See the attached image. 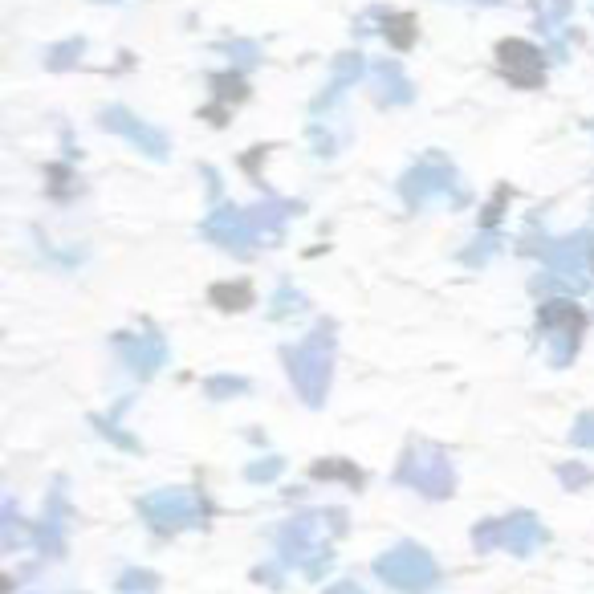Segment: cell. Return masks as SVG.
I'll use <instances>...</instances> for the list:
<instances>
[{"label":"cell","instance_id":"15","mask_svg":"<svg viewBox=\"0 0 594 594\" xmlns=\"http://www.w3.org/2000/svg\"><path fill=\"white\" fill-rule=\"evenodd\" d=\"M212 302L220 310H245L253 302V293H249V285H216L212 289Z\"/></svg>","mask_w":594,"mask_h":594},{"label":"cell","instance_id":"5","mask_svg":"<svg viewBox=\"0 0 594 594\" xmlns=\"http://www.w3.org/2000/svg\"><path fill=\"white\" fill-rule=\"evenodd\" d=\"M546 261L570 285H586L590 273H594V232H574V236H566V241H554L546 249Z\"/></svg>","mask_w":594,"mask_h":594},{"label":"cell","instance_id":"8","mask_svg":"<svg viewBox=\"0 0 594 594\" xmlns=\"http://www.w3.org/2000/svg\"><path fill=\"white\" fill-rule=\"evenodd\" d=\"M118 350H123V363L139 375V379H151L163 363H167V342L159 330H143L135 338H118Z\"/></svg>","mask_w":594,"mask_h":594},{"label":"cell","instance_id":"21","mask_svg":"<svg viewBox=\"0 0 594 594\" xmlns=\"http://www.w3.org/2000/svg\"><path fill=\"white\" fill-rule=\"evenodd\" d=\"M574 440L594 448V415H582V420H578V428H574Z\"/></svg>","mask_w":594,"mask_h":594},{"label":"cell","instance_id":"20","mask_svg":"<svg viewBox=\"0 0 594 594\" xmlns=\"http://www.w3.org/2000/svg\"><path fill=\"white\" fill-rule=\"evenodd\" d=\"M245 391V379H212L208 383V395H236Z\"/></svg>","mask_w":594,"mask_h":594},{"label":"cell","instance_id":"12","mask_svg":"<svg viewBox=\"0 0 594 594\" xmlns=\"http://www.w3.org/2000/svg\"><path fill=\"white\" fill-rule=\"evenodd\" d=\"M293 212H297V204H289V200H265L261 208L249 212V220H253V228H257L261 241H273V236L281 232V224H285Z\"/></svg>","mask_w":594,"mask_h":594},{"label":"cell","instance_id":"2","mask_svg":"<svg viewBox=\"0 0 594 594\" xmlns=\"http://www.w3.org/2000/svg\"><path fill=\"white\" fill-rule=\"evenodd\" d=\"M399 196L407 200V208H428L436 200H444V204H464L468 200L460 180H456V171H452V163H444L440 155L415 163L399 180Z\"/></svg>","mask_w":594,"mask_h":594},{"label":"cell","instance_id":"23","mask_svg":"<svg viewBox=\"0 0 594 594\" xmlns=\"http://www.w3.org/2000/svg\"><path fill=\"white\" fill-rule=\"evenodd\" d=\"M489 5H493V0H489Z\"/></svg>","mask_w":594,"mask_h":594},{"label":"cell","instance_id":"14","mask_svg":"<svg viewBox=\"0 0 594 594\" xmlns=\"http://www.w3.org/2000/svg\"><path fill=\"white\" fill-rule=\"evenodd\" d=\"M383 33H387V41H391L395 49H411V45H415V17H407V13L387 17V21H383Z\"/></svg>","mask_w":594,"mask_h":594},{"label":"cell","instance_id":"18","mask_svg":"<svg viewBox=\"0 0 594 594\" xmlns=\"http://www.w3.org/2000/svg\"><path fill=\"white\" fill-rule=\"evenodd\" d=\"M212 90L220 102H236V98H245V82L236 78V74H216L212 78Z\"/></svg>","mask_w":594,"mask_h":594},{"label":"cell","instance_id":"16","mask_svg":"<svg viewBox=\"0 0 594 594\" xmlns=\"http://www.w3.org/2000/svg\"><path fill=\"white\" fill-rule=\"evenodd\" d=\"M302 310H306V297L297 293V289H289V285H281V289H277V297H273V318L302 314Z\"/></svg>","mask_w":594,"mask_h":594},{"label":"cell","instance_id":"3","mask_svg":"<svg viewBox=\"0 0 594 594\" xmlns=\"http://www.w3.org/2000/svg\"><path fill=\"white\" fill-rule=\"evenodd\" d=\"M542 330L550 334V350H554L550 359H554L558 367H566V363L574 359L582 334H586V310L574 306V302H566V297H558V302H550V306L542 310Z\"/></svg>","mask_w":594,"mask_h":594},{"label":"cell","instance_id":"19","mask_svg":"<svg viewBox=\"0 0 594 594\" xmlns=\"http://www.w3.org/2000/svg\"><path fill=\"white\" fill-rule=\"evenodd\" d=\"M224 53L232 57L236 66H253V62H261V49H257L253 41H232V45H224Z\"/></svg>","mask_w":594,"mask_h":594},{"label":"cell","instance_id":"17","mask_svg":"<svg viewBox=\"0 0 594 594\" xmlns=\"http://www.w3.org/2000/svg\"><path fill=\"white\" fill-rule=\"evenodd\" d=\"M82 37H74L70 45H57V49H49V70H66V66H74L78 57H82Z\"/></svg>","mask_w":594,"mask_h":594},{"label":"cell","instance_id":"11","mask_svg":"<svg viewBox=\"0 0 594 594\" xmlns=\"http://www.w3.org/2000/svg\"><path fill=\"white\" fill-rule=\"evenodd\" d=\"M371 82H375V94H379V102H411V82L403 78V70H399V62H379L375 70H371Z\"/></svg>","mask_w":594,"mask_h":594},{"label":"cell","instance_id":"7","mask_svg":"<svg viewBox=\"0 0 594 594\" xmlns=\"http://www.w3.org/2000/svg\"><path fill=\"white\" fill-rule=\"evenodd\" d=\"M102 127H110V131H118L123 139H131L147 159H167V151H171V143H167V135L159 127L139 123V118L131 110H123V106H106L102 110Z\"/></svg>","mask_w":594,"mask_h":594},{"label":"cell","instance_id":"4","mask_svg":"<svg viewBox=\"0 0 594 594\" xmlns=\"http://www.w3.org/2000/svg\"><path fill=\"white\" fill-rule=\"evenodd\" d=\"M497 70H501L513 86H521V90H538V86L546 82L542 53L533 49L529 41H517V37H509V41L497 45Z\"/></svg>","mask_w":594,"mask_h":594},{"label":"cell","instance_id":"13","mask_svg":"<svg viewBox=\"0 0 594 594\" xmlns=\"http://www.w3.org/2000/svg\"><path fill=\"white\" fill-rule=\"evenodd\" d=\"M566 17H570V0H538V5H533V21L546 33H562Z\"/></svg>","mask_w":594,"mask_h":594},{"label":"cell","instance_id":"6","mask_svg":"<svg viewBox=\"0 0 594 594\" xmlns=\"http://www.w3.org/2000/svg\"><path fill=\"white\" fill-rule=\"evenodd\" d=\"M204 236H208V241H216L220 249H228V253H249V249L261 245V236H257L249 212H236V208H216L204 220Z\"/></svg>","mask_w":594,"mask_h":594},{"label":"cell","instance_id":"10","mask_svg":"<svg viewBox=\"0 0 594 594\" xmlns=\"http://www.w3.org/2000/svg\"><path fill=\"white\" fill-rule=\"evenodd\" d=\"M363 70H367V57H363V53H342L338 62H334V78H330V86L322 90V98L314 102V110L334 106V102H338V94H342L346 86H354V82L363 78Z\"/></svg>","mask_w":594,"mask_h":594},{"label":"cell","instance_id":"1","mask_svg":"<svg viewBox=\"0 0 594 594\" xmlns=\"http://www.w3.org/2000/svg\"><path fill=\"white\" fill-rule=\"evenodd\" d=\"M285 371L310 407H318L326 399L330 387V371H334V326H318L302 346H289L285 350Z\"/></svg>","mask_w":594,"mask_h":594},{"label":"cell","instance_id":"9","mask_svg":"<svg viewBox=\"0 0 594 594\" xmlns=\"http://www.w3.org/2000/svg\"><path fill=\"white\" fill-rule=\"evenodd\" d=\"M403 477H415L420 489H428V493H444L448 489V464H444V456L436 448H420V452L407 456Z\"/></svg>","mask_w":594,"mask_h":594},{"label":"cell","instance_id":"22","mask_svg":"<svg viewBox=\"0 0 594 594\" xmlns=\"http://www.w3.org/2000/svg\"><path fill=\"white\" fill-rule=\"evenodd\" d=\"M277 468H281V460H269V464H257V468H253V477H273V472H277Z\"/></svg>","mask_w":594,"mask_h":594}]
</instances>
